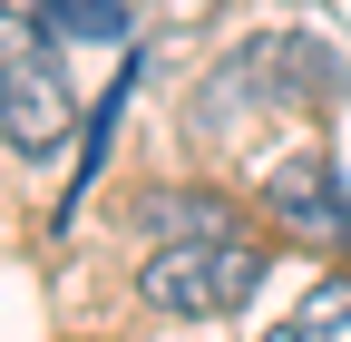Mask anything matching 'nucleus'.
I'll return each instance as SVG.
<instances>
[{
	"label": "nucleus",
	"instance_id": "1",
	"mask_svg": "<svg viewBox=\"0 0 351 342\" xmlns=\"http://www.w3.org/2000/svg\"><path fill=\"white\" fill-rule=\"evenodd\" d=\"M263 274H274V254L254 235H186V244H147L137 293L156 313H176V323H225V313H244L263 293Z\"/></svg>",
	"mask_w": 351,
	"mask_h": 342
},
{
	"label": "nucleus",
	"instance_id": "2",
	"mask_svg": "<svg viewBox=\"0 0 351 342\" xmlns=\"http://www.w3.org/2000/svg\"><path fill=\"white\" fill-rule=\"evenodd\" d=\"M263 216H274V235L293 244H351V196L332 176V157H283L274 176H263Z\"/></svg>",
	"mask_w": 351,
	"mask_h": 342
},
{
	"label": "nucleus",
	"instance_id": "3",
	"mask_svg": "<svg viewBox=\"0 0 351 342\" xmlns=\"http://www.w3.org/2000/svg\"><path fill=\"white\" fill-rule=\"evenodd\" d=\"M0 137H10L20 157H49L69 137V78L49 59H20L10 78H0Z\"/></svg>",
	"mask_w": 351,
	"mask_h": 342
},
{
	"label": "nucleus",
	"instance_id": "4",
	"mask_svg": "<svg viewBox=\"0 0 351 342\" xmlns=\"http://www.w3.org/2000/svg\"><path fill=\"white\" fill-rule=\"evenodd\" d=\"M186 235H244V216L205 186H156L147 196V244H186Z\"/></svg>",
	"mask_w": 351,
	"mask_h": 342
},
{
	"label": "nucleus",
	"instance_id": "5",
	"mask_svg": "<svg viewBox=\"0 0 351 342\" xmlns=\"http://www.w3.org/2000/svg\"><path fill=\"white\" fill-rule=\"evenodd\" d=\"M263 342H351V274H322Z\"/></svg>",
	"mask_w": 351,
	"mask_h": 342
},
{
	"label": "nucleus",
	"instance_id": "6",
	"mask_svg": "<svg viewBox=\"0 0 351 342\" xmlns=\"http://www.w3.org/2000/svg\"><path fill=\"white\" fill-rule=\"evenodd\" d=\"M49 39H127V0H39Z\"/></svg>",
	"mask_w": 351,
	"mask_h": 342
},
{
	"label": "nucleus",
	"instance_id": "7",
	"mask_svg": "<svg viewBox=\"0 0 351 342\" xmlns=\"http://www.w3.org/2000/svg\"><path fill=\"white\" fill-rule=\"evenodd\" d=\"M20 59H39V10L29 0H0V78H10Z\"/></svg>",
	"mask_w": 351,
	"mask_h": 342
}]
</instances>
